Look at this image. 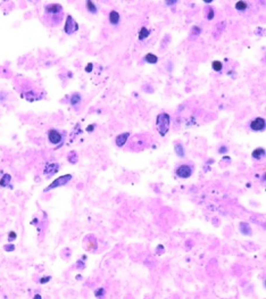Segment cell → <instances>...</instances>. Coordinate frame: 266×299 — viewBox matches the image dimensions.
Instances as JSON below:
<instances>
[{
  "mask_svg": "<svg viewBox=\"0 0 266 299\" xmlns=\"http://www.w3.org/2000/svg\"><path fill=\"white\" fill-rule=\"evenodd\" d=\"M170 123L171 117L167 113H160L158 114L157 118H156V129L159 132L161 136L166 135V133L170 130Z\"/></svg>",
  "mask_w": 266,
  "mask_h": 299,
  "instance_id": "6da1fadb",
  "label": "cell"
},
{
  "mask_svg": "<svg viewBox=\"0 0 266 299\" xmlns=\"http://www.w3.org/2000/svg\"><path fill=\"white\" fill-rule=\"evenodd\" d=\"M71 179H72V175H71V174H66V175L57 177L50 186L44 189V192H48V191L53 190L55 188H59V186H65V184H67V183L71 181Z\"/></svg>",
  "mask_w": 266,
  "mask_h": 299,
  "instance_id": "7a4b0ae2",
  "label": "cell"
},
{
  "mask_svg": "<svg viewBox=\"0 0 266 299\" xmlns=\"http://www.w3.org/2000/svg\"><path fill=\"white\" fill-rule=\"evenodd\" d=\"M79 30V25L77 23L74 21V18L68 15L66 17V22H65V26H64V31L66 34H73L75 32Z\"/></svg>",
  "mask_w": 266,
  "mask_h": 299,
  "instance_id": "3957f363",
  "label": "cell"
},
{
  "mask_svg": "<svg viewBox=\"0 0 266 299\" xmlns=\"http://www.w3.org/2000/svg\"><path fill=\"white\" fill-rule=\"evenodd\" d=\"M192 174L191 166L187 165V164H182L176 168V175L181 179H188Z\"/></svg>",
  "mask_w": 266,
  "mask_h": 299,
  "instance_id": "277c9868",
  "label": "cell"
},
{
  "mask_svg": "<svg viewBox=\"0 0 266 299\" xmlns=\"http://www.w3.org/2000/svg\"><path fill=\"white\" fill-rule=\"evenodd\" d=\"M46 13L48 15H51V16H62V13H63V7L59 5V4H51V5H48L46 6Z\"/></svg>",
  "mask_w": 266,
  "mask_h": 299,
  "instance_id": "5b68a950",
  "label": "cell"
},
{
  "mask_svg": "<svg viewBox=\"0 0 266 299\" xmlns=\"http://www.w3.org/2000/svg\"><path fill=\"white\" fill-rule=\"evenodd\" d=\"M48 139H49L50 144H60V142H62V140H63V135L59 133L57 130H50V131L48 132Z\"/></svg>",
  "mask_w": 266,
  "mask_h": 299,
  "instance_id": "8992f818",
  "label": "cell"
},
{
  "mask_svg": "<svg viewBox=\"0 0 266 299\" xmlns=\"http://www.w3.org/2000/svg\"><path fill=\"white\" fill-rule=\"evenodd\" d=\"M250 129L253 131H262L265 129V120L262 117H257L250 123Z\"/></svg>",
  "mask_w": 266,
  "mask_h": 299,
  "instance_id": "52a82bcc",
  "label": "cell"
},
{
  "mask_svg": "<svg viewBox=\"0 0 266 299\" xmlns=\"http://www.w3.org/2000/svg\"><path fill=\"white\" fill-rule=\"evenodd\" d=\"M58 171H59V165L53 163V164H48V165L46 166L43 173L47 176H51V175H53L55 173H57Z\"/></svg>",
  "mask_w": 266,
  "mask_h": 299,
  "instance_id": "ba28073f",
  "label": "cell"
},
{
  "mask_svg": "<svg viewBox=\"0 0 266 299\" xmlns=\"http://www.w3.org/2000/svg\"><path fill=\"white\" fill-rule=\"evenodd\" d=\"M128 136H130V133L128 132H124V133L122 134H118L116 136V146L118 147H123L124 144H126V141H128Z\"/></svg>",
  "mask_w": 266,
  "mask_h": 299,
  "instance_id": "9c48e42d",
  "label": "cell"
},
{
  "mask_svg": "<svg viewBox=\"0 0 266 299\" xmlns=\"http://www.w3.org/2000/svg\"><path fill=\"white\" fill-rule=\"evenodd\" d=\"M108 18H109V23H110L112 25H116V24H118V23H119L121 16H119L118 11H112L110 13H109V16H108Z\"/></svg>",
  "mask_w": 266,
  "mask_h": 299,
  "instance_id": "30bf717a",
  "label": "cell"
},
{
  "mask_svg": "<svg viewBox=\"0 0 266 299\" xmlns=\"http://www.w3.org/2000/svg\"><path fill=\"white\" fill-rule=\"evenodd\" d=\"M11 180V176L9 174H4V176L0 179V186L2 188H6V186H9V182Z\"/></svg>",
  "mask_w": 266,
  "mask_h": 299,
  "instance_id": "8fae6325",
  "label": "cell"
},
{
  "mask_svg": "<svg viewBox=\"0 0 266 299\" xmlns=\"http://www.w3.org/2000/svg\"><path fill=\"white\" fill-rule=\"evenodd\" d=\"M263 155H265V149H263V148H257V149H255V150L253 151V154H251V156H253L255 159H259Z\"/></svg>",
  "mask_w": 266,
  "mask_h": 299,
  "instance_id": "7c38bea8",
  "label": "cell"
},
{
  "mask_svg": "<svg viewBox=\"0 0 266 299\" xmlns=\"http://www.w3.org/2000/svg\"><path fill=\"white\" fill-rule=\"evenodd\" d=\"M149 34H150V31L147 27H141V30L139 32V40H145Z\"/></svg>",
  "mask_w": 266,
  "mask_h": 299,
  "instance_id": "4fadbf2b",
  "label": "cell"
},
{
  "mask_svg": "<svg viewBox=\"0 0 266 299\" xmlns=\"http://www.w3.org/2000/svg\"><path fill=\"white\" fill-rule=\"evenodd\" d=\"M145 61L147 63H149V64H156L157 61H158V58L154 53H147L146 57H145Z\"/></svg>",
  "mask_w": 266,
  "mask_h": 299,
  "instance_id": "5bb4252c",
  "label": "cell"
},
{
  "mask_svg": "<svg viewBox=\"0 0 266 299\" xmlns=\"http://www.w3.org/2000/svg\"><path fill=\"white\" fill-rule=\"evenodd\" d=\"M86 9L91 14H97V11H98L95 2H92V1H86Z\"/></svg>",
  "mask_w": 266,
  "mask_h": 299,
  "instance_id": "9a60e30c",
  "label": "cell"
},
{
  "mask_svg": "<svg viewBox=\"0 0 266 299\" xmlns=\"http://www.w3.org/2000/svg\"><path fill=\"white\" fill-rule=\"evenodd\" d=\"M80 101H81V96L79 93H74L72 96V98H71V105L72 106H76V105L80 103Z\"/></svg>",
  "mask_w": 266,
  "mask_h": 299,
  "instance_id": "2e32d148",
  "label": "cell"
},
{
  "mask_svg": "<svg viewBox=\"0 0 266 299\" xmlns=\"http://www.w3.org/2000/svg\"><path fill=\"white\" fill-rule=\"evenodd\" d=\"M175 153L179 157H183L184 156V149H183V146L181 144H175Z\"/></svg>",
  "mask_w": 266,
  "mask_h": 299,
  "instance_id": "e0dca14e",
  "label": "cell"
},
{
  "mask_svg": "<svg viewBox=\"0 0 266 299\" xmlns=\"http://www.w3.org/2000/svg\"><path fill=\"white\" fill-rule=\"evenodd\" d=\"M247 7H248V5H247V2H245V1H238V2L235 4V8L240 11H246Z\"/></svg>",
  "mask_w": 266,
  "mask_h": 299,
  "instance_id": "ac0fdd59",
  "label": "cell"
},
{
  "mask_svg": "<svg viewBox=\"0 0 266 299\" xmlns=\"http://www.w3.org/2000/svg\"><path fill=\"white\" fill-rule=\"evenodd\" d=\"M222 67H223V65H222V63H221V62H218V61H215V62H213L214 71H216V72H220V71L222 70Z\"/></svg>",
  "mask_w": 266,
  "mask_h": 299,
  "instance_id": "d6986e66",
  "label": "cell"
},
{
  "mask_svg": "<svg viewBox=\"0 0 266 299\" xmlns=\"http://www.w3.org/2000/svg\"><path fill=\"white\" fill-rule=\"evenodd\" d=\"M240 230H241V231H242V233H245V234H246V230H247L248 234H250V229H249V225H248V224H246V223H241V224H240Z\"/></svg>",
  "mask_w": 266,
  "mask_h": 299,
  "instance_id": "ffe728a7",
  "label": "cell"
},
{
  "mask_svg": "<svg viewBox=\"0 0 266 299\" xmlns=\"http://www.w3.org/2000/svg\"><path fill=\"white\" fill-rule=\"evenodd\" d=\"M104 295H105V290L101 288V289H98V290H96V292H95V296L96 297H104Z\"/></svg>",
  "mask_w": 266,
  "mask_h": 299,
  "instance_id": "44dd1931",
  "label": "cell"
},
{
  "mask_svg": "<svg viewBox=\"0 0 266 299\" xmlns=\"http://www.w3.org/2000/svg\"><path fill=\"white\" fill-rule=\"evenodd\" d=\"M214 18V11L212 7H209V9L207 11V20H213Z\"/></svg>",
  "mask_w": 266,
  "mask_h": 299,
  "instance_id": "7402d4cb",
  "label": "cell"
},
{
  "mask_svg": "<svg viewBox=\"0 0 266 299\" xmlns=\"http://www.w3.org/2000/svg\"><path fill=\"white\" fill-rule=\"evenodd\" d=\"M200 33V29L198 27V26H193L192 27V34L193 35H197V34H199Z\"/></svg>",
  "mask_w": 266,
  "mask_h": 299,
  "instance_id": "603a6c76",
  "label": "cell"
},
{
  "mask_svg": "<svg viewBox=\"0 0 266 299\" xmlns=\"http://www.w3.org/2000/svg\"><path fill=\"white\" fill-rule=\"evenodd\" d=\"M227 151V147H225V146H222L220 149H218V153H221V154H224V153H226Z\"/></svg>",
  "mask_w": 266,
  "mask_h": 299,
  "instance_id": "cb8c5ba5",
  "label": "cell"
},
{
  "mask_svg": "<svg viewBox=\"0 0 266 299\" xmlns=\"http://www.w3.org/2000/svg\"><path fill=\"white\" fill-rule=\"evenodd\" d=\"M92 67H93V65L92 64H88V66H86V68H85V71L89 73L92 71Z\"/></svg>",
  "mask_w": 266,
  "mask_h": 299,
  "instance_id": "d4e9b609",
  "label": "cell"
},
{
  "mask_svg": "<svg viewBox=\"0 0 266 299\" xmlns=\"http://www.w3.org/2000/svg\"><path fill=\"white\" fill-rule=\"evenodd\" d=\"M16 238V233L15 232H11V234H9V240H14Z\"/></svg>",
  "mask_w": 266,
  "mask_h": 299,
  "instance_id": "484cf974",
  "label": "cell"
},
{
  "mask_svg": "<svg viewBox=\"0 0 266 299\" xmlns=\"http://www.w3.org/2000/svg\"><path fill=\"white\" fill-rule=\"evenodd\" d=\"M49 280H50V276H47V279H41L40 282H41V283H44V282H48Z\"/></svg>",
  "mask_w": 266,
  "mask_h": 299,
  "instance_id": "4316f807",
  "label": "cell"
},
{
  "mask_svg": "<svg viewBox=\"0 0 266 299\" xmlns=\"http://www.w3.org/2000/svg\"><path fill=\"white\" fill-rule=\"evenodd\" d=\"M93 129H95V125H92V126H91V125H89V126L86 127V131H92Z\"/></svg>",
  "mask_w": 266,
  "mask_h": 299,
  "instance_id": "83f0119b",
  "label": "cell"
},
{
  "mask_svg": "<svg viewBox=\"0 0 266 299\" xmlns=\"http://www.w3.org/2000/svg\"><path fill=\"white\" fill-rule=\"evenodd\" d=\"M205 2H206V4H211V2H212V0H205Z\"/></svg>",
  "mask_w": 266,
  "mask_h": 299,
  "instance_id": "f1b7e54d",
  "label": "cell"
}]
</instances>
